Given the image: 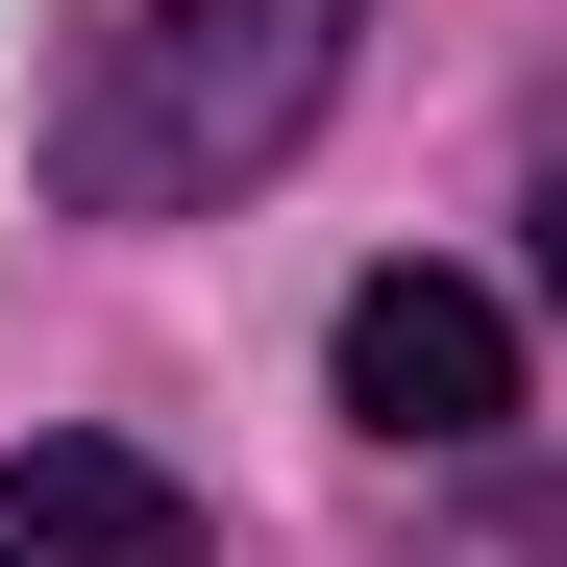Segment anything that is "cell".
Returning <instances> with one entry per match:
<instances>
[{
	"mask_svg": "<svg viewBox=\"0 0 567 567\" xmlns=\"http://www.w3.org/2000/svg\"><path fill=\"white\" fill-rule=\"evenodd\" d=\"M346 100V0H100L50 50V198L74 223H198Z\"/></svg>",
	"mask_w": 567,
	"mask_h": 567,
	"instance_id": "obj_1",
	"label": "cell"
},
{
	"mask_svg": "<svg viewBox=\"0 0 567 567\" xmlns=\"http://www.w3.org/2000/svg\"><path fill=\"white\" fill-rule=\"evenodd\" d=\"M321 370H346L370 444H494L518 420V321L468 297V271H370V297L321 321Z\"/></svg>",
	"mask_w": 567,
	"mask_h": 567,
	"instance_id": "obj_2",
	"label": "cell"
},
{
	"mask_svg": "<svg viewBox=\"0 0 567 567\" xmlns=\"http://www.w3.org/2000/svg\"><path fill=\"white\" fill-rule=\"evenodd\" d=\"M0 567H198V494L148 444H0Z\"/></svg>",
	"mask_w": 567,
	"mask_h": 567,
	"instance_id": "obj_3",
	"label": "cell"
},
{
	"mask_svg": "<svg viewBox=\"0 0 567 567\" xmlns=\"http://www.w3.org/2000/svg\"><path fill=\"white\" fill-rule=\"evenodd\" d=\"M543 297H567V173H543Z\"/></svg>",
	"mask_w": 567,
	"mask_h": 567,
	"instance_id": "obj_4",
	"label": "cell"
}]
</instances>
